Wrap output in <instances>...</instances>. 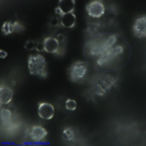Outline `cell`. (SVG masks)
<instances>
[{"label":"cell","mask_w":146,"mask_h":146,"mask_svg":"<svg viewBox=\"0 0 146 146\" xmlns=\"http://www.w3.org/2000/svg\"><path fill=\"white\" fill-rule=\"evenodd\" d=\"M131 46L124 37L114 33H100L88 39L84 47L86 62L100 71H115L128 63Z\"/></svg>","instance_id":"6da1fadb"},{"label":"cell","mask_w":146,"mask_h":146,"mask_svg":"<svg viewBox=\"0 0 146 146\" xmlns=\"http://www.w3.org/2000/svg\"><path fill=\"white\" fill-rule=\"evenodd\" d=\"M27 66L29 73L34 76H38L40 78H46L48 75L47 71V62L41 54L30 55L27 60Z\"/></svg>","instance_id":"7a4b0ae2"},{"label":"cell","mask_w":146,"mask_h":146,"mask_svg":"<svg viewBox=\"0 0 146 146\" xmlns=\"http://www.w3.org/2000/svg\"><path fill=\"white\" fill-rule=\"evenodd\" d=\"M88 63L82 60H77L73 62L69 67L67 68V76L70 81L73 83L83 81L88 73Z\"/></svg>","instance_id":"3957f363"},{"label":"cell","mask_w":146,"mask_h":146,"mask_svg":"<svg viewBox=\"0 0 146 146\" xmlns=\"http://www.w3.org/2000/svg\"><path fill=\"white\" fill-rule=\"evenodd\" d=\"M116 86V80L109 75L101 76L94 82L93 89L98 96H104Z\"/></svg>","instance_id":"277c9868"},{"label":"cell","mask_w":146,"mask_h":146,"mask_svg":"<svg viewBox=\"0 0 146 146\" xmlns=\"http://www.w3.org/2000/svg\"><path fill=\"white\" fill-rule=\"evenodd\" d=\"M86 12L89 15V17L98 19L104 15L105 6L103 2L100 1V0H94L86 6Z\"/></svg>","instance_id":"5b68a950"},{"label":"cell","mask_w":146,"mask_h":146,"mask_svg":"<svg viewBox=\"0 0 146 146\" xmlns=\"http://www.w3.org/2000/svg\"><path fill=\"white\" fill-rule=\"evenodd\" d=\"M75 0H60L58 7L55 9V13L60 16V18L64 14L73 13L75 9Z\"/></svg>","instance_id":"8992f818"},{"label":"cell","mask_w":146,"mask_h":146,"mask_svg":"<svg viewBox=\"0 0 146 146\" xmlns=\"http://www.w3.org/2000/svg\"><path fill=\"white\" fill-rule=\"evenodd\" d=\"M38 115L43 120H51L55 115V108L49 102H40L38 105Z\"/></svg>","instance_id":"52a82bcc"},{"label":"cell","mask_w":146,"mask_h":146,"mask_svg":"<svg viewBox=\"0 0 146 146\" xmlns=\"http://www.w3.org/2000/svg\"><path fill=\"white\" fill-rule=\"evenodd\" d=\"M133 35L136 38H144L146 36V18L145 16L136 19L133 27Z\"/></svg>","instance_id":"ba28073f"},{"label":"cell","mask_w":146,"mask_h":146,"mask_svg":"<svg viewBox=\"0 0 146 146\" xmlns=\"http://www.w3.org/2000/svg\"><path fill=\"white\" fill-rule=\"evenodd\" d=\"M30 138L34 141H41L46 137L48 133H47L46 129L43 128L42 126H33L28 131Z\"/></svg>","instance_id":"9c48e42d"},{"label":"cell","mask_w":146,"mask_h":146,"mask_svg":"<svg viewBox=\"0 0 146 146\" xmlns=\"http://www.w3.org/2000/svg\"><path fill=\"white\" fill-rule=\"evenodd\" d=\"M13 96H14V92L11 88L6 86H1L0 89V103L2 105L3 104H9L13 100Z\"/></svg>","instance_id":"30bf717a"},{"label":"cell","mask_w":146,"mask_h":146,"mask_svg":"<svg viewBox=\"0 0 146 146\" xmlns=\"http://www.w3.org/2000/svg\"><path fill=\"white\" fill-rule=\"evenodd\" d=\"M45 52L49 54H58V42L55 37H46L44 39Z\"/></svg>","instance_id":"8fae6325"},{"label":"cell","mask_w":146,"mask_h":146,"mask_svg":"<svg viewBox=\"0 0 146 146\" xmlns=\"http://www.w3.org/2000/svg\"><path fill=\"white\" fill-rule=\"evenodd\" d=\"M60 25L65 28H72L76 25V16L74 13L64 14L60 18Z\"/></svg>","instance_id":"7c38bea8"},{"label":"cell","mask_w":146,"mask_h":146,"mask_svg":"<svg viewBox=\"0 0 146 146\" xmlns=\"http://www.w3.org/2000/svg\"><path fill=\"white\" fill-rule=\"evenodd\" d=\"M56 38L58 42V52L56 55L62 56L65 52V48H66V37L60 33V34H58V36H56Z\"/></svg>","instance_id":"4fadbf2b"},{"label":"cell","mask_w":146,"mask_h":146,"mask_svg":"<svg viewBox=\"0 0 146 146\" xmlns=\"http://www.w3.org/2000/svg\"><path fill=\"white\" fill-rule=\"evenodd\" d=\"M1 31L2 33L4 35H10L12 33L15 32V28H14V23L12 22H9L7 21L2 25V27H1Z\"/></svg>","instance_id":"5bb4252c"},{"label":"cell","mask_w":146,"mask_h":146,"mask_svg":"<svg viewBox=\"0 0 146 146\" xmlns=\"http://www.w3.org/2000/svg\"><path fill=\"white\" fill-rule=\"evenodd\" d=\"M98 28H100V25H96V23H92V25H89L88 27H87V34L89 35V39L92 38V37L96 36V35L100 34L98 32Z\"/></svg>","instance_id":"9a60e30c"},{"label":"cell","mask_w":146,"mask_h":146,"mask_svg":"<svg viewBox=\"0 0 146 146\" xmlns=\"http://www.w3.org/2000/svg\"><path fill=\"white\" fill-rule=\"evenodd\" d=\"M0 116H1V120L3 123H7L12 118V112L8 108H2L1 112H0Z\"/></svg>","instance_id":"2e32d148"},{"label":"cell","mask_w":146,"mask_h":146,"mask_svg":"<svg viewBox=\"0 0 146 146\" xmlns=\"http://www.w3.org/2000/svg\"><path fill=\"white\" fill-rule=\"evenodd\" d=\"M62 135L64 136L65 139L67 140H73L75 137V131H73L72 128H66L63 129L62 131Z\"/></svg>","instance_id":"e0dca14e"},{"label":"cell","mask_w":146,"mask_h":146,"mask_svg":"<svg viewBox=\"0 0 146 146\" xmlns=\"http://www.w3.org/2000/svg\"><path fill=\"white\" fill-rule=\"evenodd\" d=\"M77 107V102L74 100H71V98H68V100L65 101V108L67 110H70V111H74Z\"/></svg>","instance_id":"ac0fdd59"},{"label":"cell","mask_w":146,"mask_h":146,"mask_svg":"<svg viewBox=\"0 0 146 146\" xmlns=\"http://www.w3.org/2000/svg\"><path fill=\"white\" fill-rule=\"evenodd\" d=\"M14 28H15V32L16 33H21V32L25 31V27L20 21H16L14 22Z\"/></svg>","instance_id":"d6986e66"},{"label":"cell","mask_w":146,"mask_h":146,"mask_svg":"<svg viewBox=\"0 0 146 146\" xmlns=\"http://www.w3.org/2000/svg\"><path fill=\"white\" fill-rule=\"evenodd\" d=\"M25 48L27 51L36 50V43L34 41H32V40H28V41H27V43L25 44Z\"/></svg>","instance_id":"ffe728a7"},{"label":"cell","mask_w":146,"mask_h":146,"mask_svg":"<svg viewBox=\"0 0 146 146\" xmlns=\"http://www.w3.org/2000/svg\"><path fill=\"white\" fill-rule=\"evenodd\" d=\"M60 23V19L58 18H52L51 21H50V25L51 27H58Z\"/></svg>","instance_id":"44dd1931"},{"label":"cell","mask_w":146,"mask_h":146,"mask_svg":"<svg viewBox=\"0 0 146 146\" xmlns=\"http://www.w3.org/2000/svg\"><path fill=\"white\" fill-rule=\"evenodd\" d=\"M36 51L37 52H45L44 42H38V43H36Z\"/></svg>","instance_id":"7402d4cb"},{"label":"cell","mask_w":146,"mask_h":146,"mask_svg":"<svg viewBox=\"0 0 146 146\" xmlns=\"http://www.w3.org/2000/svg\"><path fill=\"white\" fill-rule=\"evenodd\" d=\"M8 109L10 110V111L12 112V114H14V113H16V112H17V107H16V106H14L13 104H9Z\"/></svg>","instance_id":"603a6c76"},{"label":"cell","mask_w":146,"mask_h":146,"mask_svg":"<svg viewBox=\"0 0 146 146\" xmlns=\"http://www.w3.org/2000/svg\"><path fill=\"white\" fill-rule=\"evenodd\" d=\"M8 54L6 53V52H4L3 50H0V58H6V56Z\"/></svg>","instance_id":"cb8c5ba5"}]
</instances>
